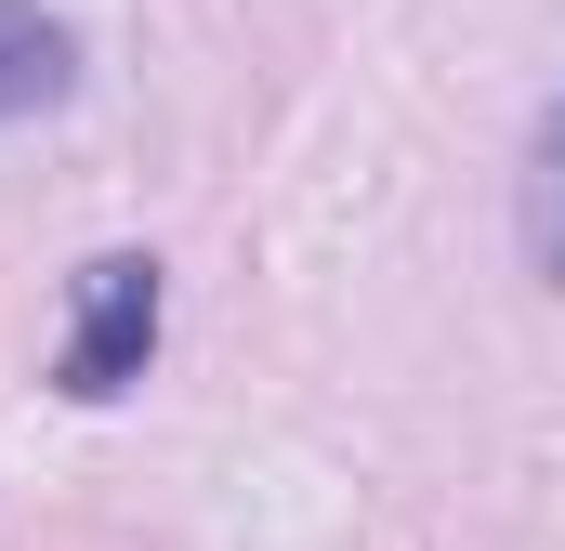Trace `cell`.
<instances>
[{
    "label": "cell",
    "instance_id": "6da1fadb",
    "mask_svg": "<svg viewBox=\"0 0 565 551\" xmlns=\"http://www.w3.org/2000/svg\"><path fill=\"white\" fill-rule=\"evenodd\" d=\"M158 263L145 250H106V263H79V315H66V355H53V395H79V408H106V395H132L145 355H158Z\"/></svg>",
    "mask_w": 565,
    "mask_h": 551
},
{
    "label": "cell",
    "instance_id": "7a4b0ae2",
    "mask_svg": "<svg viewBox=\"0 0 565 551\" xmlns=\"http://www.w3.org/2000/svg\"><path fill=\"white\" fill-rule=\"evenodd\" d=\"M79 93V26L40 0H0V119H40Z\"/></svg>",
    "mask_w": 565,
    "mask_h": 551
},
{
    "label": "cell",
    "instance_id": "3957f363",
    "mask_svg": "<svg viewBox=\"0 0 565 551\" xmlns=\"http://www.w3.org/2000/svg\"><path fill=\"white\" fill-rule=\"evenodd\" d=\"M513 237H526V276L565 289V79L540 93V132H526V171H513Z\"/></svg>",
    "mask_w": 565,
    "mask_h": 551
}]
</instances>
